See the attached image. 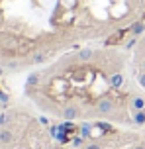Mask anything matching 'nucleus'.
Wrapping results in <instances>:
<instances>
[{
  "label": "nucleus",
  "mask_w": 145,
  "mask_h": 149,
  "mask_svg": "<svg viewBox=\"0 0 145 149\" xmlns=\"http://www.w3.org/2000/svg\"><path fill=\"white\" fill-rule=\"evenodd\" d=\"M122 84H123V74L122 73H114L110 77V86L112 88H120Z\"/></svg>",
  "instance_id": "6"
},
{
  "label": "nucleus",
  "mask_w": 145,
  "mask_h": 149,
  "mask_svg": "<svg viewBox=\"0 0 145 149\" xmlns=\"http://www.w3.org/2000/svg\"><path fill=\"white\" fill-rule=\"evenodd\" d=\"M137 82H139V86H141V88H145V73H139Z\"/></svg>",
  "instance_id": "16"
},
{
  "label": "nucleus",
  "mask_w": 145,
  "mask_h": 149,
  "mask_svg": "<svg viewBox=\"0 0 145 149\" xmlns=\"http://www.w3.org/2000/svg\"><path fill=\"white\" fill-rule=\"evenodd\" d=\"M8 124H10V114L8 112H2L0 114V127H6Z\"/></svg>",
  "instance_id": "13"
},
{
  "label": "nucleus",
  "mask_w": 145,
  "mask_h": 149,
  "mask_svg": "<svg viewBox=\"0 0 145 149\" xmlns=\"http://www.w3.org/2000/svg\"><path fill=\"white\" fill-rule=\"evenodd\" d=\"M112 110H114L112 98H100L96 102V114H100V116H108V114H112Z\"/></svg>",
  "instance_id": "1"
},
{
  "label": "nucleus",
  "mask_w": 145,
  "mask_h": 149,
  "mask_svg": "<svg viewBox=\"0 0 145 149\" xmlns=\"http://www.w3.org/2000/svg\"><path fill=\"white\" fill-rule=\"evenodd\" d=\"M37 82H39V74H37V73H33V74H30V77H28L26 84H28V88H30V86H35Z\"/></svg>",
  "instance_id": "12"
},
{
  "label": "nucleus",
  "mask_w": 145,
  "mask_h": 149,
  "mask_svg": "<svg viewBox=\"0 0 145 149\" xmlns=\"http://www.w3.org/2000/svg\"><path fill=\"white\" fill-rule=\"evenodd\" d=\"M94 127H98V130H102V132H114V127L110 126V124H106V122H96V124H94Z\"/></svg>",
  "instance_id": "11"
},
{
  "label": "nucleus",
  "mask_w": 145,
  "mask_h": 149,
  "mask_svg": "<svg viewBox=\"0 0 145 149\" xmlns=\"http://www.w3.org/2000/svg\"><path fill=\"white\" fill-rule=\"evenodd\" d=\"M71 143H73V147H80V145L84 143V137H83V135H76V137H73V141H71Z\"/></svg>",
  "instance_id": "14"
},
{
  "label": "nucleus",
  "mask_w": 145,
  "mask_h": 149,
  "mask_svg": "<svg viewBox=\"0 0 145 149\" xmlns=\"http://www.w3.org/2000/svg\"><path fill=\"white\" fill-rule=\"evenodd\" d=\"M49 149H51V147H49Z\"/></svg>",
  "instance_id": "21"
},
{
  "label": "nucleus",
  "mask_w": 145,
  "mask_h": 149,
  "mask_svg": "<svg viewBox=\"0 0 145 149\" xmlns=\"http://www.w3.org/2000/svg\"><path fill=\"white\" fill-rule=\"evenodd\" d=\"M76 57H78V61H90L94 57V51L88 49V47H84V49H80V51L76 53Z\"/></svg>",
  "instance_id": "7"
},
{
  "label": "nucleus",
  "mask_w": 145,
  "mask_h": 149,
  "mask_svg": "<svg viewBox=\"0 0 145 149\" xmlns=\"http://www.w3.org/2000/svg\"><path fill=\"white\" fill-rule=\"evenodd\" d=\"M135 43H137V37H133V36H131V37H130V41L126 43V49H131V47H133Z\"/></svg>",
  "instance_id": "15"
},
{
  "label": "nucleus",
  "mask_w": 145,
  "mask_h": 149,
  "mask_svg": "<svg viewBox=\"0 0 145 149\" xmlns=\"http://www.w3.org/2000/svg\"><path fill=\"white\" fill-rule=\"evenodd\" d=\"M133 124L135 126H145V110H137V112H133Z\"/></svg>",
  "instance_id": "8"
},
{
  "label": "nucleus",
  "mask_w": 145,
  "mask_h": 149,
  "mask_svg": "<svg viewBox=\"0 0 145 149\" xmlns=\"http://www.w3.org/2000/svg\"><path fill=\"white\" fill-rule=\"evenodd\" d=\"M39 122H41V124H45V126H47V124H49V120H47L45 116H41V118H39Z\"/></svg>",
  "instance_id": "18"
},
{
  "label": "nucleus",
  "mask_w": 145,
  "mask_h": 149,
  "mask_svg": "<svg viewBox=\"0 0 145 149\" xmlns=\"http://www.w3.org/2000/svg\"><path fill=\"white\" fill-rule=\"evenodd\" d=\"M45 61H47L45 53H37V55H33V57H31V63H33V65H41V63H45Z\"/></svg>",
  "instance_id": "10"
},
{
  "label": "nucleus",
  "mask_w": 145,
  "mask_h": 149,
  "mask_svg": "<svg viewBox=\"0 0 145 149\" xmlns=\"http://www.w3.org/2000/svg\"><path fill=\"white\" fill-rule=\"evenodd\" d=\"M133 149H145V145H143V143H137V145H135Z\"/></svg>",
  "instance_id": "19"
},
{
  "label": "nucleus",
  "mask_w": 145,
  "mask_h": 149,
  "mask_svg": "<svg viewBox=\"0 0 145 149\" xmlns=\"http://www.w3.org/2000/svg\"><path fill=\"white\" fill-rule=\"evenodd\" d=\"M128 31H130V36L139 37V36H141V33L145 31V22H143V20H139V22H133V24L130 26V30H128Z\"/></svg>",
  "instance_id": "4"
},
{
  "label": "nucleus",
  "mask_w": 145,
  "mask_h": 149,
  "mask_svg": "<svg viewBox=\"0 0 145 149\" xmlns=\"http://www.w3.org/2000/svg\"><path fill=\"white\" fill-rule=\"evenodd\" d=\"M92 127H94V124H83V126H80V135H83L84 139H86V137H90Z\"/></svg>",
  "instance_id": "9"
},
{
  "label": "nucleus",
  "mask_w": 145,
  "mask_h": 149,
  "mask_svg": "<svg viewBox=\"0 0 145 149\" xmlns=\"http://www.w3.org/2000/svg\"><path fill=\"white\" fill-rule=\"evenodd\" d=\"M130 108H131L133 112L145 110V98H143V96H131V100H130Z\"/></svg>",
  "instance_id": "5"
},
{
  "label": "nucleus",
  "mask_w": 145,
  "mask_h": 149,
  "mask_svg": "<svg viewBox=\"0 0 145 149\" xmlns=\"http://www.w3.org/2000/svg\"><path fill=\"white\" fill-rule=\"evenodd\" d=\"M141 73H145V61L141 63Z\"/></svg>",
  "instance_id": "20"
},
{
  "label": "nucleus",
  "mask_w": 145,
  "mask_h": 149,
  "mask_svg": "<svg viewBox=\"0 0 145 149\" xmlns=\"http://www.w3.org/2000/svg\"><path fill=\"white\" fill-rule=\"evenodd\" d=\"M14 141V134L10 127H0V145H10Z\"/></svg>",
  "instance_id": "3"
},
{
  "label": "nucleus",
  "mask_w": 145,
  "mask_h": 149,
  "mask_svg": "<svg viewBox=\"0 0 145 149\" xmlns=\"http://www.w3.org/2000/svg\"><path fill=\"white\" fill-rule=\"evenodd\" d=\"M61 116H63L65 122H73V120H76L78 116H80V110H78L75 104H69V106H65V108H63Z\"/></svg>",
  "instance_id": "2"
},
{
  "label": "nucleus",
  "mask_w": 145,
  "mask_h": 149,
  "mask_svg": "<svg viewBox=\"0 0 145 149\" xmlns=\"http://www.w3.org/2000/svg\"><path fill=\"white\" fill-rule=\"evenodd\" d=\"M84 149H102V147H100L98 143H88V145H86Z\"/></svg>",
  "instance_id": "17"
}]
</instances>
